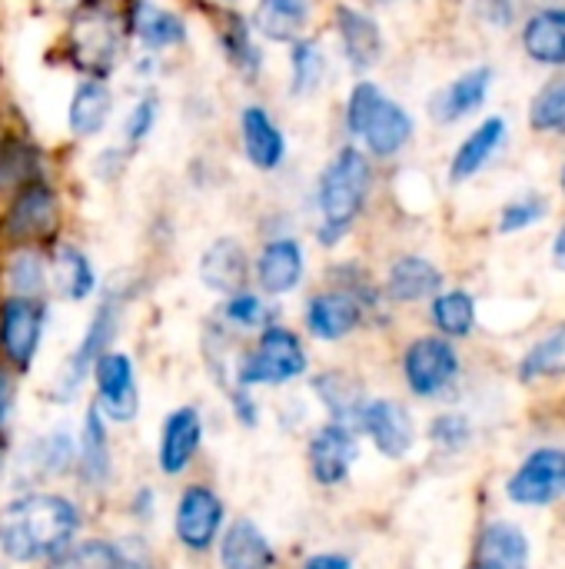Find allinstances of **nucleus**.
<instances>
[{
    "label": "nucleus",
    "mask_w": 565,
    "mask_h": 569,
    "mask_svg": "<svg viewBox=\"0 0 565 569\" xmlns=\"http://www.w3.org/2000/svg\"><path fill=\"white\" fill-rule=\"evenodd\" d=\"M190 13L206 17L210 40L226 73L243 90H260L270 73V47L256 37L243 7H216L210 0H186Z\"/></svg>",
    "instance_id": "nucleus-6"
},
{
    "label": "nucleus",
    "mask_w": 565,
    "mask_h": 569,
    "mask_svg": "<svg viewBox=\"0 0 565 569\" xmlns=\"http://www.w3.org/2000/svg\"><path fill=\"white\" fill-rule=\"evenodd\" d=\"M196 277L216 297H230L236 290H246L253 283V253H250L246 240L240 233H220V237H213L200 250Z\"/></svg>",
    "instance_id": "nucleus-18"
},
{
    "label": "nucleus",
    "mask_w": 565,
    "mask_h": 569,
    "mask_svg": "<svg viewBox=\"0 0 565 569\" xmlns=\"http://www.w3.org/2000/svg\"><path fill=\"white\" fill-rule=\"evenodd\" d=\"M210 3H216V7H240L243 0H210Z\"/></svg>",
    "instance_id": "nucleus-55"
},
{
    "label": "nucleus",
    "mask_w": 565,
    "mask_h": 569,
    "mask_svg": "<svg viewBox=\"0 0 565 569\" xmlns=\"http://www.w3.org/2000/svg\"><path fill=\"white\" fill-rule=\"evenodd\" d=\"M356 453H360V443H356V430L346 427V423H323L310 443H306V463H310V477L320 483V487H340L353 463H356Z\"/></svg>",
    "instance_id": "nucleus-24"
},
{
    "label": "nucleus",
    "mask_w": 565,
    "mask_h": 569,
    "mask_svg": "<svg viewBox=\"0 0 565 569\" xmlns=\"http://www.w3.org/2000/svg\"><path fill=\"white\" fill-rule=\"evenodd\" d=\"M93 387H97V410L103 420L110 423H130L140 413V383H137V370L133 360L120 350H107L93 370Z\"/></svg>",
    "instance_id": "nucleus-19"
},
{
    "label": "nucleus",
    "mask_w": 565,
    "mask_h": 569,
    "mask_svg": "<svg viewBox=\"0 0 565 569\" xmlns=\"http://www.w3.org/2000/svg\"><path fill=\"white\" fill-rule=\"evenodd\" d=\"M470 437H473V427H470V420H466L463 413H443V417H436L433 427H430V440H433L440 450H446V453L463 450V447L470 443Z\"/></svg>",
    "instance_id": "nucleus-46"
},
{
    "label": "nucleus",
    "mask_w": 565,
    "mask_h": 569,
    "mask_svg": "<svg viewBox=\"0 0 565 569\" xmlns=\"http://www.w3.org/2000/svg\"><path fill=\"white\" fill-rule=\"evenodd\" d=\"M506 497L519 507H549L565 497V450H533L506 483Z\"/></svg>",
    "instance_id": "nucleus-21"
},
{
    "label": "nucleus",
    "mask_w": 565,
    "mask_h": 569,
    "mask_svg": "<svg viewBox=\"0 0 565 569\" xmlns=\"http://www.w3.org/2000/svg\"><path fill=\"white\" fill-rule=\"evenodd\" d=\"M0 107H3V100H0Z\"/></svg>",
    "instance_id": "nucleus-59"
},
{
    "label": "nucleus",
    "mask_w": 565,
    "mask_h": 569,
    "mask_svg": "<svg viewBox=\"0 0 565 569\" xmlns=\"http://www.w3.org/2000/svg\"><path fill=\"white\" fill-rule=\"evenodd\" d=\"M546 217V200L539 197H523V200H513L503 207V217H500V230L503 233H516V230H526L533 223H539Z\"/></svg>",
    "instance_id": "nucleus-47"
},
{
    "label": "nucleus",
    "mask_w": 565,
    "mask_h": 569,
    "mask_svg": "<svg viewBox=\"0 0 565 569\" xmlns=\"http://www.w3.org/2000/svg\"><path fill=\"white\" fill-rule=\"evenodd\" d=\"M553 257H556V263H559V270H565V227L559 230V237H556V247H553Z\"/></svg>",
    "instance_id": "nucleus-52"
},
{
    "label": "nucleus",
    "mask_w": 565,
    "mask_h": 569,
    "mask_svg": "<svg viewBox=\"0 0 565 569\" xmlns=\"http://www.w3.org/2000/svg\"><path fill=\"white\" fill-rule=\"evenodd\" d=\"M47 260H50V293H57L60 300L83 303L100 290L97 263L80 243L60 237L53 247H47Z\"/></svg>",
    "instance_id": "nucleus-25"
},
{
    "label": "nucleus",
    "mask_w": 565,
    "mask_h": 569,
    "mask_svg": "<svg viewBox=\"0 0 565 569\" xmlns=\"http://www.w3.org/2000/svg\"><path fill=\"white\" fill-rule=\"evenodd\" d=\"M503 140H506V120H503V117L483 120V123L456 147V153H453V160H450V180H453V183L473 180V177L493 160V153L503 147Z\"/></svg>",
    "instance_id": "nucleus-35"
},
{
    "label": "nucleus",
    "mask_w": 565,
    "mask_h": 569,
    "mask_svg": "<svg viewBox=\"0 0 565 569\" xmlns=\"http://www.w3.org/2000/svg\"><path fill=\"white\" fill-rule=\"evenodd\" d=\"M167 113V97L160 87H133L127 93V103L117 113V143H123L127 150L140 153L160 130Z\"/></svg>",
    "instance_id": "nucleus-30"
},
{
    "label": "nucleus",
    "mask_w": 565,
    "mask_h": 569,
    "mask_svg": "<svg viewBox=\"0 0 565 569\" xmlns=\"http://www.w3.org/2000/svg\"><path fill=\"white\" fill-rule=\"evenodd\" d=\"M376 190V163L356 147L340 140L333 153L313 177L310 210H313V240L323 250H336L363 220Z\"/></svg>",
    "instance_id": "nucleus-1"
},
{
    "label": "nucleus",
    "mask_w": 565,
    "mask_h": 569,
    "mask_svg": "<svg viewBox=\"0 0 565 569\" xmlns=\"http://www.w3.org/2000/svg\"><path fill=\"white\" fill-rule=\"evenodd\" d=\"M313 390H316L320 403L330 410V417L336 423L356 427V417H360L366 397H363V390H360V383L353 377H346L340 370H326V373H320L313 380Z\"/></svg>",
    "instance_id": "nucleus-39"
},
{
    "label": "nucleus",
    "mask_w": 565,
    "mask_h": 569,
    "mask_svg": "<svg viewBox=\"0 0 565 569\" xmlns=\"http://www.w3.org/2000/svg\"><path fill=\"white\" fill-rule=\"evenodd\" d=\"M529 123L543 133H565V77L546 83L529 110Z\"/></svg>",
    "instance_id": "nucleus-43"
},
{
    "label": "nucleus",
    "mask_w": 565,
    "mask_h": 569,
    "mask_svg": "<svg viewBox=\"0 0 565 569\" xmlns=\"http://www.w3.org/2000/svg\"><path fill=\"white\" fill-rule=\"evenodd\" d=\"M47 3H50L53 10H60V13H63V10H70V7H77V3H83V0H47Z\"/></svg>",
    "instance_id": "nucleus-54"
},
{
    "label": "nucleus",
    "mask_w": 565,
    "mask_h": 569,
    "mask_svg": "<svg viewBox=\"0 0 565 569\" xmlns=\"http://www.w3.org/2000/svg\"><path fill=\"white\" fill-rule=\"evenodd\" d=\"M216 543L223 569H276V550L270 537L246 517L233 520Z\"/></svg>",
    "instance_id": "nucleus-33"
},
{
    "label": "nucleus",
    "mask_w": 565,
    "mask_h": 569,
    "mask_svg": "<svg viewBox=\"0 0 565 569\" xmlns=\"http://www.w3.org/2000/svg\"><path fill=\"white\" fill-rule=\"evenodd\" d=\"M80 483L90 490H103L113 470V453H110V437H107V420L100 417L97 407L87 410L80 423V440H77V467Z\"/></svg>",
    "instance_id": "nucleus-34"
},
{
    "label": "nucleus",
    "mask_w": 565,
    "mask_h": 569,
    "mask_svg": "<svg viewBox=\"0 0 565 569\" xmlns=\"http://www.w3.org/2000/svg\"><path fill=\"white\" fill-rule=\"evenodd\" d=\"M529 540L513 523H490L476 543V569H526Z\"/></svg>",
    "instance_id": "nucleus-36"
},
{
    "label": "nucleus",
    "mask_w": 565,
    "mask_h": 569,
    "mask_svg": "<svg viewBox=\"0 0 565 569\" xmlns=\"http://www.w3.org/2000/svg\"><path fill=\"white\" fill-rule=\"evenodd\" d=\"M490 83H493V70L490 67H473L460 77H453L446 87H440L426 110L433 117V123L440 127H450V123H460L466 120L470 113H476L483 103H486V93H490Z\"/></svg>",
    "instance_id": "nucleus-29"
},
{
    "label": "nucleus",
    "mask_w": 565,
    "mask_h": 569,
    "mask_svg": "<svg viewBox=\"0 0 565 569\" xmlns=\"http://www.w3.org/2000/svg\"><path fill=\"white\" fill-rule=\"evenodd\" d=\"M306 367H310V357H306L303 337L296 330H290L286 323L270 320L260 330L253 350L246 357H240L233 383L243 387V390L286 387V383L300 380L306 373Z\"/></svg>",
    "instance_id": "nucleus-11"
},
{
    "label": "nucleus",
    "mask_w": 565,
    "mask_h": 569,
    "mask_svg": "<svg viewBox=\"0 0 565 569\" xmlns=\"http://www.w3.org/2000/svg\"><path fill=\"white\" fill-rule=\"evenodd\" d=\"M246 17L266 47H290L293 40L316 30L320 0H253Z\"/></svg>",
    "instance_id": "nucleus-23"
},
{
    "label": "nucleus",
    "mask_w": 565,
    "mask_h": 569,
    "mask_svg": "<svg viewBox=\"0 0 565 569\" xmlns=\"http://www.w3.org/2000/svg\"><path fill=\"white\" fill-rule=\"evenodd\" d=\"M130 297H133V287L123 283V280H113V283L103 290V297H100V303H97V310H93V317H90V323H87L80 343L73 347V353L67 357V363H63V370H60V377H57L53 397H57L60 403H70V400L80 393V387H83V380L90 377L93 363L110 350V343H113V337H117V330H120V320H123V310H127Z\"/></svg>",
    "instance_id": "nucleus-8"
},
{
    "label": "nucleus",
    "mask_w": 565,
    "mask_h": 569,
    "mask_svg": "<svg viewBox=\"0 0 565 569\" xmlns=\"http://www.w3.org/2000/svg\"><path fill=\"white\" fill-rule=\"evenodd\" d=\"M77 467V443L67 430H53L40 440H33L20 460V470L30 477H63Z\"/></svg>",
    "instance_id": "nucleus-38"
},
{
    "label": "nucleus",
    "mask_w": 565,
    "mask_h": 569,
    "mask_svg": "<svg viewBox=\"0 0 565 569\" xmlns=\"http://www.w3.org/2000/svg\"><path fill=\"white\" fill-rule=\"evenodd\" d=\"M565 373V327L539 340L519 363V380L533 383L539 377H559Z\"/></svg>",
    "instance_id": "nucleus-42"
},
{
    "label": "nucleus",
    "mask_w": 565,
    "mask_h": 569,
    "mask_svg": "<svg viewBox=\"0 0 565 569\" xmlns=\"http://www.w3.org/2000/svg\"><path fill=\"white\" fill-rule=\"evenodd\" d=\"M416 137V120L406 103L390 97L380 80L356 77L340 103V140L356 143L373 163H390Z\"/></svg>",
    "instance_id": "nucleus-4"
},
{
    "label": "nucleus",
    "mask_w": 565,
    "mask_h": 569,
    "mask_svg": "<svg viewBox=\"0 0 565 569\" xmlns=\"http://www.w3.org/2000/svg\"><path fill=\"white\" fill-rule=\"evenodd\" d=\"M476 13L493 27H509L513 23V3L509 0H476Z\"/></svg>",
    "instance_id": "nucleus-49"
},
{
    "label": "nucleus",
    "mask_w": 565,
    "mask_h": 569,
    "mask_svg": "<svg viewBox=\"0 0 565 569\" xmlns=\"http://www.w3.org/2000/svg\"><path fill=\"white\" fill-rule=\"evenodd\" d=\"M353 3H363V7H370V10H376V7H393V3H400V0H353Z\"/></svg>",
    "instance_id": "nucleus-53"
},
{
    "label": "nucleus",
    "mask_w": 565,
    "mask_h": 569,
    "mask_svg": "<svg viewBox=\"0 0 565 569\" xmlns=\"http://www.w3.org/2000/svg\"><path fill=\"white\" fill-rule=\"evenodd\" d=\"M47 569H153V560L140 540H130V543L83 540L50 557Z\"/></svg>",
    "instance_id": "nucleus-28"
},
{
    "label": "nucleus",
    "mask_w": 565,
    "mask_h": 569,
    "mask_svg": "<svg viewBox=\"0 0 565 569\" xmlns=\"http://www.w3.org/2000/svg\"><path fill=\"white\" fill-rule=\"evenodd\" d=\"M133 160H137V153L133 150H127L123 143H117V140H110V143H100L97 150H93V157H90V177L97 180V183H103V187H117L127 173H130V167H133Z\"/></svg>",
    "instance_id": "nucleus-44"
},
{
    "label": "nucleus",
    "mask_w": 565,
    "mask_h": 569,
    "mask_svg": "<svg viewBox=\"0 0 565 569\" xmlns=\"http://www.w3.org/2000/svg\"><path fill=\"white\" fill-rule=\"evenodd\" d=\"M306 243L296 230H270L253 253V290L266 300L290 297L306 280Z\"/></svg>",
    "instance_id": "nucleus-12"
},
{
    "label": "nucleus",
    "mask_w": 565,
    "mask_h": 569,
    "mask_svg": "<svg viewBox=\"0 0 565 569\" xmlns=\"http://www.w3.org/2000/svg\"><path fill=\"white\" fill-rule=\"evenodd\" d=\"M223 520H226V507L220 493L206 483H190L183 487L173 507V537L183 550L206 553L216 547L223 533Z\"/></svg>",
    "instance_id": "nucleus-17"
},
{
    "label": "nucleus",
    "mask_w": 565,
    "mask_h": 569,
    "mask_svg": "<svg viewBox=\"0 0 565 569\" xmlns=\"http://www.w3.org/2000/svg\"><path fill=\"white\" fill-rule=\"evenodd\" d=\"M270 320H273V313H270V303H266V297H263L260 290L246 287V290H236V293L223 297L220 323H223L226 330H240V333H246V330H263Z\"/></svg>",
    "instance_id": "nucleus-41"
},
{
    "label": "nucleus",
    "mask_w": 565,
    "mask_h": 569,
    "mask_svg": "<svg viewBox=\"0 0 565 569\" xmlns=\"http://www.w3.org/2000/svg\"><path fill=\"white\" fill-rule=\"evenodd\" d=\"M330 80H333V50L320 30L283 47V97L290 103L316 100L330 87Z\"/></svg>",
    "instance_id": "nucleus-16"
},
{
    "label": "nucleus",
    "mask_w": 565,
    "mask_h": 569,
    "mask_svg": "<svg viewBox=\"0 0 565 569\" xmlns=\"http://www.w3.org/2000/svg\"><path fill=\"white\" fill-rule=\"evenodd\" d=\"M47 300L0 297V360L17 373H27L37 360L47 330Z\"/></svg>",
    "instance_id": "nucleus-15"
},
{
    "label": "nucleus",
    "mask_w": 565,
    "mask_h": 569,
    "mask_svg": "<svg viewBox=\"0 0 565 569\" xmlns=\"http://www.w3.org/2000/svg\"><path fill=\"white\" fill-rule=\"evenodd\" d=\"M3 470H7V457H3V443H0V477H3Z\"/></svg>",
    "instance_id": "nucleus-56"
},
{
    "label": "nucleus",
    "mask_w": 565,
    "mask_h": 569,
    "mask_svg": "<svg viewBox=\"0 0 565 569\" xmlns=\"http://www.w3.org/2000/svg\"><path fill=\"white\" fill-rule=\"evenodd\" d=\"M0 283H3L7 297L47 300L50 297L47 247H10V250H0Z\"/></svg>",
    "instance_id": "nucleus-31"
},
{
    "label": "nucleus",
    "mask_w": 565,
    "mask_h": 569,
    "mask_svg": "<svg viewBox=\"0 0 565 569\" xmlns=\"http://www.w3.org/2000/svg\"><path fill=\"white\" fill-rule=\"evenodd\" d=\"M120 113V87L107 80L73 77L63 103V130L70 143H100Z\"/></svg>",
    "instance_id": "nucleus-13"
},
{
    "label": "nucleus",
    "mask_w": 565,
    "mask_h": 569,
    "mask_svg": "<svg viewBox=\"0 0 565 569\" xmlns=\"http://www.w3.org/2000/svg\"><path fill=\"white\" fill-rule=\"evenodd\" d=\"M440 290H443V270L420 253L396 257L386 270V280H383V297L393 303L433 300Z\"/></svg>",
    "instance_id": "nucleus-32"
},
{
    "label": "nucleus",
    "mask_w": 565,
    "mask_h": 569,
    "mask_svg": "<svg viewBox=\"0 0 565 569\" xmlns=\"http://www.w3.org/2000/svg\"><path fill=\"white\" fill-rule=\"evenodd\" d=\"M13 407H17V370L0 360V440L10 430Z\"/></svg>",
    "instance_id": "nucleus-48"
},
{
    "label": "nucleus",
    "mask_w": 565,
    "mask_h": 569,
    "mask_svg": "<svg viewBox=\"0 0 565 569\" xmlns=\"http://www.w3.org/2000/svg\"><path fill=\"white\" fill-rule=\"evenodd\" d=\"M57 173V160L50 147L23 123L20 117H7L0 127V200L20 190L37 177Z\"/></svg>",
    "instance_id": "nucleus-14"
},
{
    "label": "nucleus",
    "mask_w": 565,
    "mask_h": 569,
    "mask_svg": "<svg viewBox=\"0 0 565 569\" xmlns=\"http://www.w3.org/2000/svg\"><path fill=\"white\" fill-rule=\"evenodd\" d=\"M0 569H7V567H3V563H0Z\"/></svg>",
    "instance_id": "nucleus-58"
},
{
    "label": "nucleus",
    "mask_w": 565,
    "mask_h": 569,
    "mask_svg": "<svg viewBox=\"0 0 565 569\" xmlns=\"http://www.w3.org/2000/svg\"><path fill=\"white\" fill-rule=\"evenodd\" d=\"M300 569H353V563L343 553H313V557L303 560Z\"/></svg>",
    "instance_id": "nucleus-50"
},
{
    "label": "nucleus",
    "mask_w": 565,
    "mask_h": 569,
    "mask_svg": "<svg viewBox=\"0 0 565 569\" xmlns=\"http://www.w3.org/2000/svg\"><path fill=\"white\" fill-rule=\"evenodd\" d=\"M456 373H460V353L453 350V343L446 337H420L403 353L406 387L423 400L450 390Z\"/></svg>",
    "instance_id": "nucleus-20"
},
{
    "label": "nucleus",
    "mask_w": 565,
    "mask_h": 569,
    "mask_svg": "<svg viewBox=\"0 0 565 569\" xmlns=\"http://www.w3.org/2000/svg\"><path fill=\"white\" fill-rule=\"evenodd\" d=\"M203 443V417L196 407H176L163 423H160V440H157V467L163 477H180L190 470L193 457L200 453Z\"/></svg>",
    "instance_id": "nucleus-26"
},
{
    "label": "nucleus",
    "mask_w": 565,
    "mask_h": 569,
    "mask_svg": "<svg viewBox=\"0 0 565 569\" xmlns=\"http://www.w3.org/2000/svg\"><path fill=\"white\" fill-rule=\"evenodd\" d=\"M150 513H153V493H150V487H143V490L133 497V517L150 520Z\"/></svg>",
    "instance_id": "nucleus-51"
},
{
    "label": "nucleus",
    "mask_w": 565,
    "mask_h": 569,
    "mask_svg": "<svg viewBox=\"0 0 565 569\" xmlns=\"http://www.w3.org/2000/svg\"><path fill=\"white\" fill-rule=\"evenodd\" d=\"M363 320H366V307L360 303V297H353L343 287H333V283L320 287L303 303V327L310 337H316L323 343L346 340L350 333L360 330Z\"/></svg>",
    "instance_id": "nucleus-22"
},
{
    "label": "nucleus",
    "mask_w": 565,
    "mask_h": 569,
    "mask_svg": "<svg viewBox=\"0 0 565 569\" xmlns=\"http://www.w3.org/2000/svg\"><path fill=\"white\" fill-rule=\"evenodd\" d=\"M130 47L157 57H183L193 43L190 10L170 0H117Z\"/></svg>",
    "instance_id": "nucleus-10"
},
{
    "label": "nucleus",
    "mask_w": 565,
    "mask_h": 569,
    "mask_svg": "<svg viewBox=\"0 0 565 569\" xmlns=\"http://www.w3.org/2000/svg\"><path fill=\"white\" fill-rule=\"evenodd\" d=\"M170 63H173V60H167V57L130 50V60H127V67H123V73H127V90H133V87H160V80H167V73H170Z\"/></svg>",
    "instance_id": "nucleus-45"
},
{
    "label": "nucleus",
    "mask_w": 565,
    "mask_h": 569,
    "mask_svg": "<svg viewBox=\"0 0 565 569\" xmlns=\"http://www.w3.org/2000/svg\"><path fill=\"white\" fill-rule=\"evenodd\" d=\"M80 523V507L70 497L27 490L0 510V553L13 563L50 560L73 543Z\"/></svg>",
    "instance_id": "nucleus-3"
},
{
    "label": "nucleus",
    "mask_w": 565,
    "mask_h": 569,
    "mask_svg": "<svg viewBox=\"0 0 565 569\" xmlns=\"http://www.w3.org/2000/svg\"><path fill=\"white\" fill-rule=\"evenodd\" d=\"M523 47L536 63L563 67L565 63V7H546L533 13L523 27Z\"/></svg>",
    "instance_id": "nucleus-37"
},
{
    "label": "nucleus",
    "mask_w": 565,
    "mask_h": 569,
    "mask_svg": "<svg viewBox=\"0 0 565 569\" xmlns=\"http://www.w3.org/2000/svg\"><path fill=\"white\" fill-rule=\"evenodd\" d=\"M433 327L450 337H470L476 327V300L466 290H440L430 303Z\"/></svg>",
    "instance_id": "nucleus-40"
},
{
    "label": "nucleus",
    "mask_w": 565,
    "mask_h": 569,
    "mask_svg": "<svg viewBox=\"0 0 565 569\" xmlns=\"http://www.w3.org/2000/svg\"><path fill=\"white\" fill-rule=\"evenodd\" d=\"M563 187H565V170H563Z\"/></svg>",
    "instance_id": "nucleus-57"
},
{
    "label": "nucleus",
    "mask_w": 565,
    "mask_h": 569,
    "mask_svg": "<svg viewBox=\"0 0 565 569\" xmlns=\"http://www.w3.org/2000/svg\"><path fill=\"white\" fill-rule=\"evenodd\" d=\"M233 143H236L240 160L260 177H276L290 167V153H293L290 133L280 120V113L260 97H246L236 103Z\"/></svg>",
    "instance_id": "nucleus-9"
},
{
    "label": "nucleus",
    "mask_w": 565,
    "mask_h": 569,
    "mask_svg": "<svg viewBox=\"0 0 565 569\" xmlns=\"http://www.w3.org/2000/svg\"><path fill=\"white\" fill-rule=\"evenodd\" d=\"M326 40L343 70L356 77H373V70L386 60V30L376 10L353 0H330L326 7Z\"/></svg>",
    "instance_id": "nucleus-7"
},
{
    "label": "nucleus",
    "mask_w": 565,
    "mask_h": 569,
    "mask_svg": "<svg viewBox=\"0 0 565 569\" xmlns=\"http://www.w3.org/2000/svg\"><path fill=\"white\" fill-rule=\"evenodd\" d=\"M356 427L390 460H403L413 450V440H416L413 417L396 400H366L360 417H356Z\"/></svg>",
    "instance_id": "nucleus-27"
},
{
    "label": "nucleus",
    "mask_w": 565,
    "mask_h": 569,
    "mask_svg": "<svg viewBox=\"0 0 565 569\" xmlns=\"http://www.w3.org/2000/svg\"><path fill=\"white\" fill-rule=\"evenodd\" d=\"M67 193L60 173L37 177L0 200V250L53 247L63 237Z\"/></svg>",
    "instance_id": "nucleus-5"
},
{
    "label": "nucleus",
    "mask_w": 565,
    "mask_h": 569,
    "mask_svg": "<svg viewBox=\"0 0 565 569\" xmlns=\"http://www.w3.org/2000/svg\"><path fill=\"white\" fill-rule=\"evenodd\" d=\"M60 17L53 63L73 77L117 83L133 50L117 0H83Z\"/></svg>",
    "instance_id": "nucleus-2"
}]
</instances>
